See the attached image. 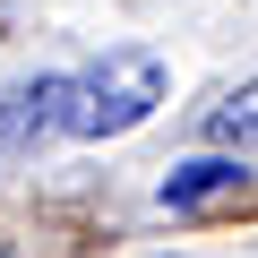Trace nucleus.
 Segmentation results:
<instances>
[{"mask_svg":"<svg viewBox=\"0 0 258 258\" xmlns=\"http://www.w3.org/2000/svg\"><path fill=\"white\" fill-rule=\"evenodd\" d=\"M155 103H164V60L138 52V43H120V52H103V69L69 78V138H120Z\"/></svg>","mask_w":258,"mask_h":258,"instance_id":"obj_1","label":"nucleus"},{"mask_svg":"<svg viewBox=\"0 0 258 258\" xmlns=\"http://www.w3.org/2000/svg\"><path fill=\"white\" fill-rule=\"evenodd\" d=\"M232 198H249V172H241L232 155H198V164H181V172L164 181V207H172V215H215V207H232Z\"/></svg>","mask_w":258,"mask_h":258,"instance_id":"obj_2","label":"nucleus"},{"mask_svg":"<svg viewBox=\"0 0 258 258\" xmlns=\"http://www.w3.org/2000/svg\"><path fill=\"white\" fill-rule=\"evenodd\" d=\"M43 129H69V78H35L26 95H0V147H35Z\"/></svg>","mask_w":258,"mask_h":258,"instance_id":"obj_3","label":"nucleus"},{"mask_svg":"<svg viewBox=\"0 0 258 258\" xmlns=\"http://www.w3.org/2000/svg\"><path fill=\"white\" fill-rule=\"evenodd\" d=\"M207 129H215V138H232V147H258V78H249V86H232V95L215 103V120H207Z\"/></svg>","mask_w":258,"mask_h":258,"instance_id":"obj_4","label":"nucleus"},{"mask_svg":"<svg viewBox=\"0 0 258 258\" xmlns=\"http://www.w3.org/2000/svg\"><path fill=\"white\" fill-rule=\"evenodd\" d=\"M0 258H9V249H0Z\"/></svg>","mask_w":258,"mask_h":258,"instance_id":"obj_5","label":"nucleus"}]
</instances>
